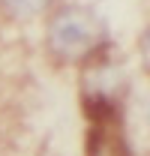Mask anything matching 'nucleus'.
<instances>
[{
    "mask_svg": "<svg viewBox=\"0 0 150 156\" xmlns=\"http://www.w3.org/2000/svg\"><path fill=\"white\" fill-rule=\"evenodd\" d=\"M138 51H141V63H144V69L150 72V24H147V30L141 33V42H138Z\"/></svg>",
    "mask_w": 150,
    "mask_h": 156,
    "instance_id": "nucleus-3",
    "label": "nucleus"
},
{
    "mask_svg": "<svg viewBox=\"0 0 150 156\" xmlns=\"http://www.w3.org/2000/svg\"><path fill=\"white\" fill-rule=\"evenodd\" d=\"M3 3V9L9 12V15H15V18H33L39 15L51 0H0Z\"/></svg>",
    "mask_w": 150,
    "mask_h": 156,
    "instance_id": "nucleus-2",
    "label": "nucleus"
},
{
    "mask_svg": "<svg viewBox=\"0 0 150 156\" xmlns=\"http://www.w3.org/2000/svg\"><path fill=\"white\" fill-rule=\"evenodd\" d=\"M102 36H105L102 24L84 6H66V9H60L51 18V27H48V45H51V51L60 54V57H66V60H78L84 54H90L102 42Z\"/></svg>",
    "mask_w": 150,
    "mask_h": 156,
    "instance_id": "nucleus-1",
    "label": "nucleus"
}]
</instances>
